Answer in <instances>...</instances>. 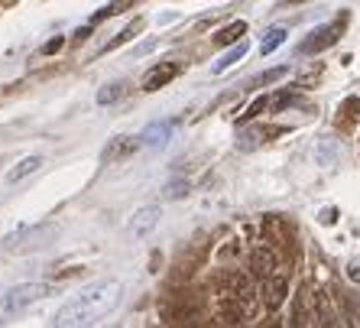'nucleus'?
I'll return each mask as SVG.
<instances>
[{
  "instance_id": "nucleus-20",
  "label": "nucleus",
  "mask_w": 360,
  "mask_h": 328,
  "mask_svg": "<svg viewBox=\"0 0 360 328\" xmlns=\"http://www.w3.org/2000/svg\"><path fill=\"white\" fill-rule=\"evenodd\" d=\"M62 42H65V39H62V36H56V39H52L49 46L42 49V56H52V52H59V49H62Z\"/></svg>"
},
{
  "instance_id": "nucleus-1",
  "label": "nucleus",
  "mask_w": 360,
  "mask_h": 328,
  "mask_svg": "<svg viewBox=\"0 0 360 328\" xmlns=\"http://www.w3.org/2000/svg\"><path fill=\"white\" fill-rule=\"evenodd\" d=\"M124 299V283L117 279H104L94 286L75 293L72 299L62 303V309L56 312V325H88V322L104 319L108 312H114Z\"/></svg>"
},
{
  "instance_id": "nucleus-9",
  "label": "nucleus",
  "mask_w": 360,
  "mask_h": 328,
  "mask_svg": "<svg viewBox=\"0 0 360 328\" xmlns=\"http://www.w3.org/2000/svg\"><path fill=\"white\" fill-rule=\"evenodd\" d=\"M292 322L295 325H309L315 322V293L309 289H302L299 299H295V312H292Z\"/></svg>"
},
{
  "instance_id": "nucleus-14",
  "label": "nucleus",
  "mask_w": 360,
  "mask_h": 328,
  "mask_svg": "<svg viewBox=\"0 0 360 328\" xmlns=\"http://www.w3.org/2000/svg\"><path fill=\"white\" fill-rule=\"evenodd\" d=\"M243 56H247V42L240 39V42H237V46H234V49H231V52H224V59H218V62H214V72H224V68L237 65V62H240Z\"/></svg>"
},
{
  "instance_id": "nucleus-16",
  "label": "nucleus",
  "mask_w": 360,
  "mask_h": 328,
  "mask_svg": "<svg viewBox=\"0 0 360 328\" xmlns=\"http://www.w3.org/2000/svg\"><path fill=\"white\" fill-rule=\"evenodd\" d=\"M140 26H143V20H134V23L127 26L124 33H120V36H114V39H110V42H108V46H104V49H101V52H114V49H117V46H124L127 39H134V36H136V30H140Z\"/></svg>"
},
{
  "instance_id": "nucleus-18",
  "label": "nucleus",
  "mask_w": 360,
  "mask_h": 328,
  "mask_svg": "<svg viewBox=\"0 0 360 328\" xmlns=\"http://www.w3.org/2000/svg\"><path fill=\"white\" fill-rule=\"evenodd\" d=\"M269 104H273V101H269L266 94H263V98H257V101H253L250 108H247V111H243V114H240V124H247V120H253V118H257V114H263V111H266Z\"/></svg>"
},
{
  "instance_id": "nucleus-15",
  "label": "nucleus",
  "mask_w": 360,
  "mask_h": 328,
  "mask_svg": "<svg viewBox=\"0 0 360 328\" xmlns=\"http://www.w3.org/2000/svg\"><path fill=\"white\" fill-rule=\"evenodd\" d=\"M127 7H134V0H110L108 7H104V10H98V13H94V17H91V23H101V20L114 17V13H124Z\"/></svg>"
},
{
  "instance_id": "nucleus-2",
  "label": "nucleus",
  "mask_w": 360,
  "mask_h": 328,
  "mask_svg": "<svg viewBox=\"0 0 360 328\" xmlns=\"http://www.w3.org/2000/svg\"><path fill=\"white\" fill-rule=\"evenodd\" d=\"M52 293L49 283H20V286H10L7 293L0 296V309L4 312H17V309H26V305L39 303L46 296Z\"/></svg>"
},
{
  "instance_id": "nucleus-3",
  "label": "nucleus",
  "mask_w": 360,
  "mask_h": 328,
  "mask_svg": "<svg viewBox=\"0 0 360 328\" xmlns=\"http://www.w3.org/2000/svg\"><path fill=\"white\" fill-rule=\"evenodd\" d=\"M341 30H344V20H335V23H325L319 26L315 33L309 36V39L302 42V52L305 56H315V52H325L328 46H335L338 39H341Z\"/></svg>"
},
{
  "instance_id": "nucleus-13",
  "label": "nucleus",
  "mask_w": 360,
  "mask_h": 328,
  "mask_svg": "<svg viewBox=\"0 0 360 328\" xmlns=\"http://www.w3.org/2000/svg\"><path fill=\"white\" fill-rule=\"evenodd\" d=\"M243 33H247V23H243V20H234V23H227L224 30L214 36V42H218V46H231V42H240Z\"/></svg>"
},
{
  "instance_id": "nucleus-7",
  "label": "nucleus",
  "mask_w": 360,
  "mask_h": 328,
  "mask_svg": "<svg viewBox=\"0 0 360 328\" xmlns=\"http://www.w3.org/2000/svg\"><path fill=\"white\" fill-rule=\"evenodd\" d=\"M176 75H179L176 62H160V65H153L150 72L143 75V92H160L162 84H169Z\"/></svg>"
},
{
  "instance_id": "nucleus-17",
  "label": "nucleus",
  "mask_w": 360,
  "mask_h": 328,
  "mask_svg": "<svg viewBox=\"0 0 360 328\" xmlns=\"http://www.w3.org/2000/svg\"><path fill=\"white\" fill-rule=\"evenodd\" d=\"M283 42H285V30H269V33H266V39L260 42V52H263V56H269V52H273V49H279Z\"/></svg>"
},
{
  "instance_id": "nucleus-12",
  "label": "nucleus",
  "mask_w": 360,
  "mask_h": 328,
  "mask_svg": "<svg viewBox=\"0 0 360 328\" xmlns=\"http://www.w3.org/2000/svg\"><path fill=\"white\" fill-rule=\"evenodd\" d=\"M169 134H172V124H169V120H162V124H153V127H146V134H143V144L153 146V150H160V146L169 140Z\"/></svg>"
},
{
  "instance_id": "nucleus-8",
  "label": "nucleus",
  "mask_w": 360,
  "mask_h": 328,
  "mask_svg": "<svg viewBox=\"0 0 360 328\" xmlns=\"http://www.w3.org/2000/svg\"><path fill=\"white\" fill-rule=\"evenodd\" d=\"M156 221H160V208L156 205H146V208H140L130 218V225H127V234L130 237H146L156 227Z\"/></svg>"
},
{
  "instance_id": "nucleus-21",
  "label": "nucleus",
  "mask_w": 360,
  "mask_h": 328,
  "mask_svg": "<svg viewBox=\"0 0 360 328\" xmlns=\"http://www.w3.org/2000/svg\"><path fill=\"white\" fill-rule=\"evenodd\" d=\"M347 273H351V279H360V270H357V263H351V270H347Z\"/></svg>"
},
{
  "instance_id": "nucleus-22",
  "label": "nucleus",
  "mask_w": 360,
  "mask_h": 328,
  "mask_svg": "<svg viewBox=\"0 0 360 328\" xmlns=\"http://www.w3.org/2000/svg\"><path fill=\"white\" fill-rule=\"evenodd\" d=\"M285 4H305V0H285Z\"/></svg>"
},
{
  "instance_id": "nucleus-11",
  "label": "nucleus",
  "mask_w": 360,
  "mask_h": 328,
  "mask_svg": "<svg viewBox=\"0 0 360 328\" xmlns=\"http://www.w3.org/2000/svg\"><path fill=\"white\" fill-rule=\"evenodd\" d=\"M120 98H127V84L124 82H110L104 84L98 94H94V101H98V108H108V104H117Z\"/></svg>"
},
{
  "instance_id": "nucleus-10",
  "label": "nucleus",
  "mask_w": 360,
  "mask_h": 328,
  "mask_svg": "<svg viewBox=\"0 0 360 328\" xmlns=\"http://www.w3.org/2000/svg\"><path fill=\"white\" fill-rule=\"evenodd\" d=\"M42 163H46V160H42V156H26V160H20L17 166H13V169H10V172H7V182H10V185L23 182L26 176H33L36 169H42Z\"/></svg>"
},
{
  "instance_id": "nucleus-19",
  "label": "nucleus",
  "mask_w": 360,
  "mask_h": 328,
  "mask_svg": "<svg viewBox=\"0 0 360 328\" xmlns=\"http://www.w3.org/2000/svg\"><path fill=\"white\" fill-rule=\"evenodd\" d=\"M285 75V68L279 65V68H269V72H263V75H257L253 78V84H266V82H276V78H283Z\"/></svg>"
},
{
  "instance_id": "nucleus-6",
  "label": "nucleus",
  "mask_w": 360,
  "mask_h": 328,
  "mask_svg": "<svg viewBox=\"0 0 360 328\" xmlns=\"http://www.w3.org/2000/svg\"><path fill=\"white\" fill-rule=\"evenodd\" d=\"M143 144V137L136 140V137H114L108 146H104V153H101V163H117V160H130L136 153V146Z\"/></svg>"
},
{
  "instance_id": "nucleus-5",
  "label": "nucleus",
  "mask_w": 360,
  "mask_h": 328,
  "mask_svg": "<svg viewBox=\"0 0 360 328\" xmlns=\"http://www.w3.org/2000/svg\"><path fill=\"white\" fill-rule=\"evenodd\" d=\"M276 267H279V257H276V251L273 247H253L250 251V277H257V279H266V277H273L276 273Z\"/></svg>"
},
{
  "instance_id": "nucleus-4",
  "label": "nucleus",
  "mask_w": 360,
  "mask_h": 328,
  "mask_svg": "<svg viewBox=\"0 0 360 328\" xmlns=\"http://www.w3.org/2000/svg\"><path fill=\"white\" fill-rule=\"evenodd\" d=\"M285 296H289V277L285 273H273V277L263 279V305L269 312H276L285 303Z\"/></svg>"
}]
</instances>
